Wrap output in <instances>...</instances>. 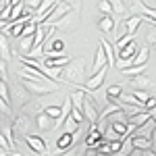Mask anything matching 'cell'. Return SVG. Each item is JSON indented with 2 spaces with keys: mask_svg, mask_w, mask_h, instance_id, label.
<instances>
[{
  "mask_svg": "<svg viewBox=\"0 0 156 156\" xmlns=\"http://www.w3.org/2000/svg\"><path fill=\"white\" fill-rule=\"evenodd\" d=\"M65 100H67V94L65 92H52V94H44V96H36L27 106H25V115H40V112H44L46 108L50 106H62L65 104Z\"/></svg>",
  "mask_w": 156,
  "mask_h": 156,
  "instance_id": "cell-1",
  "label": "cell"
},
{
  "mask_svg": "<svg viewBox=\"0 0 156 156\" xmlns=\"http://www.w3.org/2000/svg\"><path fill=\"white\" fill-rule=\"evenodd\" d=\"M87 81V71H85V60L73 58L67 67H65V85H73V87H81Z\"/></svg>",
  "mask_w": 156,
  "mask_h": 156,
  "instance_id": "cell-2",
  "label": "cell"
},
{
  "mask_svg": "<svg viewBox=\"0 0 156 156\" xmlns=\"http://www.w3.org/2000/svg\"><path fill=\"white\" fill-rule=\"evenodd\" d=\"M34 94L25 87L23 83H21V79H17V81H12L11 85V98H12V104L15 106H19V108H25L31 100H34Z\"/></svg>",
  "mask_w": 156,
  "mask_h": 156,
  "instance_id": "cell-3",
  "label": "cell"
},
{
  "mask_svg": "<svg viewBox=\"0 0 156 156\" xmlns=\"http://www.w3.org/2000/svg\"><path fill=\"white\" fill-rule=\"evenodd\" d=\"M25 146H27L36 156L48 154V144H46V140H44L42 135H34V133L25 135Z\"/></svg>",
  "mask_w": 156,
  "mask_h": 156,
  "instance_id": "cell-4",
  "label": "cell"
},
{
  "mask_svg": "<svg viewBox=\"0 0 156 156\" xmlns=\"http://www.w3.org/2000/svg\"><path fill=\"white\" fill-rule=\"evenodd\" d=\"M83 115H85V121L92 125V123H98L100 121V104L96 102V98L92 94L85 96V104H83Z\"/></svg>",
  "mask_w": 156,
  "mask_h": 156,
  "instance_id": "cell-5",
  "label": "cell"
},
{
  "mask_svg": "<svg viewBox=\"0 0 156 156\" xmlns=\"http://www.w3.org/2000/svg\"><path fill=\"white\" fill-rule=\"evenodd\" d=\"M79 15L81 12H77V11H71L67 17H62L58 23L54 25L56 27V31H65V34H73L77 27H79Z\"/></svg>",
  "mask_w": 156,
  "mask_h": 156,
  "instance_id": "cell-6",
  "label": "cell"
},
{
  "mask_svg": "<svg viewBox=\"0 0 156 156\" xmlns=\"http://www.w3.org/2000/svg\"><path fill=\"white\" fill-rule=\"evenodd\" d=\"M110 69V67H104L102 71H98V73H94L87 81H85V85H83V90H85V94H94L100 85L104 83V77H106V71Z\"/></svg>",
  "mask_w": 156,
  "mask_h": 156,
  "instance_id": "cell-7",
  "label": "cell"
},
{
  "mask_svg": "<svg viewBox=\"0 0 156 156\" xmlns=\"http://www.w3.org/2000/svg\"><path fill=\"white\" fill-rule=\"evenodd\" d=\"M12 123V129H15V133H19V135H29V115H25V112H19L17 117H15V121H11Z\"/></svg>",
  "mask_w": 156,
  "mask_h": 156,
  "instance_id": "cell-8",
  "label": "cell"
},
{
  "mask_svg": "<svg viewBox=\"0 0 156 156\" xmlns=\"http://www.w3.org/2000/svg\"><path fill=\"white\" fill-rule=\"evenodd\" d=\"M127 83L131 85L133 90H146L148 92V87H156V81H152L148 75H137V77H131V79H127Z\"/></svg>",
  "mask_w": 156,
  "mask_h": 156,
  "instance_id": "cell-9",
  "label": "cell"
},
{
  "mask_svg": "<svg viewBox=\"0 0 156 156\" xmlns=\"http://www.w3.org/2000/svg\"><path fill=\"white\" fill-rule=\"evenodd\" d=\"M36 127L40 129V131H54V127H56V119H52V117H48L46 112H40L36 117Z\"/></svg>",
  "mask_w": 156,
  "mask_h": 156,
  "instance_id": "cell-10",
  "label": "cell"
},
{
  "mask_svg": "<svg viewBox=\"0 0 156 156\" xmlns=\"http://www.w3.org/2000/svg\"><path fill=\"white\" fill-rule=\"evenodd\" d=\"M77 144V137L73 135V133H60L58 140H56V150L58 152H67V150H71L73 146Z\"/></svg>",
  "mask_w": 156,
  "mask_h": 156,
  "instance_id": "cell-11",
  "label": "cell"
},
{
  "mask_svg": "<svg viewBox=\"0 0 156 156\" xmlns=\"http://www.w3.org/2000/svg\"><path fill=\"white\" fill-rule=\"evenodd\" d=\"M104 67H108V58H106V52H104V46L98 42V48H96V54H94V65H92V69L94 73L102 71Z\"/></svg>",
  "mask_w": 156,
  "mask_h": 156,
  "instance_id": "cell-12",
  "label": "cell"
},
{
  "mask_svg": "<svg viewBox=\"0 0 156 156\" xmlns=\"http://www.w3.org/2000/svg\"><path fill=\"white\" fill-rule=\"evenodd\" d=\"M71 54H67V52H62L58 56H54V58H44V65L46 67H60V69H65L69 62H71Z\"/></svg>",
  "mask_w": 156,
  "mask_h": 156,
  "instance_id": "cell-13",
  "label": "cell"
},
{
  "mask_svg": "<svg viewBox=\"0 0 156 156\" xmlns=\"http://www.w3.org/2000/svg\"><path fill=\"white\" fill-rule=\"evenodd\" d=\"M150 119H152V112H150V110H140V112H135V115L129 117V125H133V127L137 129V127L146 125Z\"/></svg>",
  "mask_w": 156,
  "mask_h": 156,
  "instance_id": "cell-14",
  "label": "cell"
},
{
  "mask_svg": "<svg viewBox=\"0 0 156 156\" xmlns=\"http://www.w3.org/2000/svg\"><path fill=\"white\" fill-rule=\"evenodd\" d=\"M131 140H133V148L140 150V152H144V150H150V148H152V140L146 137V135H135V133H133Z\"/></svg>",
  "mask_w": 156,
  "mask_h": 156,
  "instance_id": "cell-15",
  "label": "cell"
},
{
  "mask_svg": "<svg viewBox=\"0 0 156 156\" xmlns=\"http://www.w3.org/2000/svg\"><path fill=\"white\" fill-rule=\"evenodd\" d=\"M148 56H150V46L144 44L142 48L137 50L135 58H133V67H142V65H148Z\"/></svg>",
  "mask_w": 156,
  "mask_h": 156,
  "instance_id": "cell-16",
  "label": "cell"
},
{
  "mask_svg": "<svg viewBox=\"0 0 156 156\" xmlns=\"http://www.w3.org/2000/svg\"><path fill=\"white\" fill-rule=\"evenodd\" d=\"M98 25H100L102 31H108V34H117V29H119V23L112 19V15H110V17H102Z\"/></svg>",
  "mask_w": 156,
  "mask_h": 156,
  "instance_id": "cell-17",
  "label": "cell"
},
{
  "mask_svg": "<svg viewBox=\"0 0 156 156\" xmlns=\"http://www.w3.org/2000/svg\"><path fill=\"white\" fill-rule=\"evenodd\" d=\"M144 19L140 17V15H131V17H127L125 19V34H135L137 31V27H140V23H142Z\"/></svg>",
  "mask_w": 156,
  "mask_h": 156,
  "instance_id": "cell-18",
  "label": "cell"
},
{
  "mask_svg": "<svg viewBox=\"0 0 156 156\" xmlns=\"http://www.w3.org/2000/svg\"><path fill=\"white\" fill-rule=\"evenodd\" d=\"M121 96H123V85L115 83V85H108V87H106V100H108V104H110V102H119Z\"/></svg>",
  "mask_w": 156,
  "mask_h": 156,
  "instance_id": "cell-19",
  "label": "cell"
},
{
  "mask_svg": "<svg viewBox=\"0 0 156 156\" xmlns=\"http://www.w3.org/2000/svg\"><path fill=\"white\" fill-rule=\"evenodd\" d=\"M34 48H36V40H34V36H31V37H25V36L19 37V52H21V54L27 56Z\"/></svg>",
  "mask_w": 156,
  "mask_h": 156,
  "instance_id": "cell-20",
  "label": "cell"
},
{
  "mask_svg": "<svg viewBox=\"0 0 156 156\" xmlns=\"http://www.w3.org/2000/svg\"><path fill=\"white\" fill-rule=\"evenodd\" d=\"M0 54H2V60H11L12 52H11V44H9V36L6 34H2V37H0Z\"/></svg>",
  "mask_w": 156,
  "mask_h": 156,
  "instance_id": "cell-21",
  "label": "cell"
},
{
  "mask_svg": "<svg viewBox=\"0 0 156 156\" xmlns=\"http://www.w3.org/2000/svg\"><path fill=\"white\" fill-rule=\"evenodd\" d=\"M137 50H140V48H137V44L131 42L129 46H125V48L121 50L117 56H119V58H125V60H133V58H135V54H137Z\"/></svg>",
  "mask_w": 156,
  "mask_h": 156,
  "instance_id": "cell-22",
  "label": "cell"
},
{
  "mask_svg": "<svg viewBox=\"0 0 156 156\" xmlns=\"http://www.w3.org/2000/svg\"><path fill=\"white\" fill-rule=\"evenodd\" d=\"M0 98L4 104H12V98H11V85L6 79H0Z\"/></svg>",
  "mask_w": 156,
  "mask_h": 156,
  "instance_id": "cell-23",
  "label": "cell"
},
{
  "mask_svg": "<svg viewBox=\"0 0 156 156\" xmlns=\"http://www.w3.org/2000/svg\"><path fill=\"white\" fill-rule=\"evenodd\" d=\"M62 131H65V133H73V135H75V133L81 131V125L73 119V117H69V119L65 121V125H62Z\"/></svg>",
  "mask_w": 156,
  "mask_h": 156,
  "instance_id": "cell-24",
  "label": "cell"
},
{
  "mask_svg": "<svg viewBox=\"0 0 156 156\" xmlns=\"http://www.w3.org/2000/svg\"><path fill=\"white\" fill-rule=\"evenodd\" d=\"M133 152H135V148H133V140H131V135H129V137L123 140V146H121V150H119L117 156H131Z\"/></svg>",
  "mask_w": 156,
  "mask_h": 156,
  "instance_id": "cell-25",
  "label": "cell"
},
{
  "mask_svg": "<svg viewBox=\"0 0 156 156\" xmlns=\"http://www.w3.org/2000/svg\"><path fill=\"white\" fill-rule=\"evenodd\" d=\"M144 73H146V65H142V67H129V69L121 71V75H123L125 79H131V77H137V75H144Z\"/></svg>",
  "mask_w": 156,
  "mask_h": 156,
  "instance_id": "cell-26",
  "label": "cell"
},
{
  "mask_svg": "<svg viewBox=\"0 0 156 156\" xmlns=\"http://www.w3.org/2000/svg\"><path fill=\"white\" fill-rule=\"evenodd\" d=\"M98 42H100V44L104 46V52H106V58H108V67H115V65H117V58H115L117 54L112 52V46L108 44L106 40H98Z\"/></svg>",
  "mask_w": 156,
  "mask_h": 156,
  "instance_id": "cell-27",
  "label": "cell"
},
{
  "mask_svg": "<svg viewBox=\"0 0 156 156\" xmlns=\"http://www.w3.org/2000/svg\"><path fill=\"white\" fill-rule=\"evenodd\" d=\"M131 42H135V40H133V36H131V34H125V36H123V37H119V40L115 42V52L119 54L121 50L125 48V46H129Z\"/></svg>",
  "mask_w": 156,
  "mask_h": 156,
  "instance_id": "cell-28",
  "label": "cell"
},
{
  "mask_svg": "<svg viewBox=\"0 0 156 156\" xmlns=\"http://www.w3.org/2000/svg\"><path fill=\"white\" fill-rule=\"evenodd\" d=\"M110 4H112V12L115 15H127V2L125 0H108Z\"/></svg>",
  "mask_w": 156,
  "mask_h": 156,
  "instance_id": "cell-29",
  "label": "cell"
},
{
  "mask_svg": "<svg viewBox=\"0 0 156 156\" xmlns=\"http://www.w3.org/2000/svg\"><path fill=\"white\" fill-rule=\"evenodd\" d=\"M131 94H133V96H135V98H137V100H140V102H142L144 106H146V102H148V100L152 98V96H150V94H148V92H146V90H133Z\"/></svg>",
  "mask_w": 156,
  "mask_h": 156,
  "instance_id": "cell-30",
  "label": "cell"
},
{
  "mask_svg": "<svg viewBox=\"0 0 156 156\" xmlns=\"http://www.w3.org/2000/svg\"><path fill=\"white\" fill-rule=\"evenodd\" d=\"M100 156H112V148H110V142H102V144L96 148Z\"/></svg>",
  "mask_w": 156,
  "mask_h": 156,
  "instance_id": "cell-31",
  "label": "cell"
},
{
  "mask_svg": "<svg viewBox=\"0 0 156 156\" xmlns=\"http://www.w3.org/2000/svg\"><path fill=\"white\" fill-rule=\"evenodd\" d=\"M0 110H2V117H9L11 121H15V112H12V108H11V104H4V102H0Z\"/></svg>",
  "mask_w": 156,
  "mask_h": 156,
  "instance_id": "cell-32",
  "label": "cell"
},
{
  "mask_svg": "<svg viewBox=\"0 0 156 156\" xmlns=\"http://www.w3.org/2000/svg\"><path fill=\"white\" fill-rule=\"evenodd\" d=\"M98 9H100V11L104 12V17H110V15H112V4H110L108 0H100Z\"/></svg>",
  "mask_w": 156,
  "mask_h": 156,
  "instance_id": "cell-33",
  "label": "cell"
},
{
  "mask_svg": "<svg viewBox=\"0 0 156 156\" xmlns=\"http://www.w3.org/2000/svg\"><path fill=\"white\" fill-rule=\"evenodd\" d=\"M146 44L148 46H156V27H150V31L146 34Z\"/></svg>",
  "mask_w": 156,
  "mask_h": 156,
  "instance_id": "cell-34",
  "label": "cell"
},
{
  "mask_svg": "<svg viewBox=\"0 0 156 156\" xmlns=\"http://www.w3.org/2000/svg\"><path fill=\"white\" fill-rule=\"evenodd\" d=\"M0 77L2 79H9V62L0 58Z\"/></svg>",
  "mask_w": 156,
  "mask_h": 156,
  "instance_id": "cell-35",
  "label": "cell"
},
{
  "mask_svg": "<svg viewBox=\"0 0 156 156\" xmlns=\"http://www.w3.org/2000/svg\"><path fill=\"white\" fill-rule=\"evenodd\" d=\"M62 2H67V4H69V6H71L73 11L81 12V4H83V0H62Z\"/></svg>",
  "mask_w": 156,
  "mask_h": 156,
  "instance_id": "cell-36",
  "label": "cell"
},
{
  "mask_svg": "<svg viewBox=\"0 0 156 156\" xmlns=\"http://www.w3.org/2000/svg\"><path fill=\"white\" fill-rule=\"evenodd\" d=\"M83 156H100V154H98V150H96V148H87Z\"/></svg>",
  "mask_w": 156,
  "mask_h": 156,
  "instance_id": "cell-37",
  "label": "cell"
},
{
  "mask_svg": "<svg viewBox=\"0 0 156 156\" xmlns=\"http://www.w3.org/2000/svg\"><path fill=\"white\" fill-rule=\"evenodd\" d=\"M150 140H152V150L156 152V127H154V131H152V137Z\"/></svg>",
  "mask_w": 156,
  "mask_h": 156,
  "instance_id": "cell-38",
  "label": "cell"
},
{
  "mask_svg": "<svg viewBox=\"0 0 156 156\" xmlns=\"http://www.w3.org/2000/svg\"><path fill=\"white\" fill-rule=\"evenodd\" d=\"M142 156H156V152L150 148V150H144V152H142Z\"/></svg>",
  "mask_w": 156,
  "mask_h": 156,
  "instance_id": "cell-39",
  "label": "cell"
},
{
  "mask_svg": "<svg viewBox=\"0 0 156 156\" xmlns=\"http://www.w3.org/2000/svg\"><path fill=\"white\" fill-rule=\"evenodd\" d=\"M44 156H52V154H44Z\"/></svg>",
  "mask_w": 156,
  "mask_h": 156,
  "instance_id": "cell-40",
  "label": "cell"
},
{
  "mask_svg": "<svg viewBox=\"0 0 156 156\" xmlns=\"http://www.w3.org/2000/svg\"><path fill=\"white\" fill-rule=\"evenodd\" d=\"M154 48H156V46H154Z\"/></svg>",
  "mask_w": 156,
  "mask_h": 156,
  "instance_id": "cell-41",
  "label": "cell"
}]
</instances>
